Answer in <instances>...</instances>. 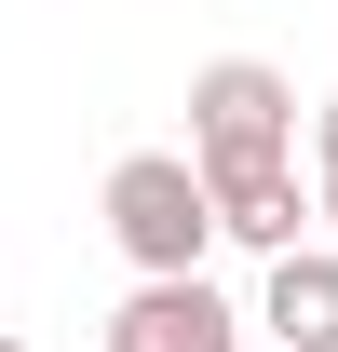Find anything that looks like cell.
<instances>
[{
  "instance_id": "5b68a950",
  "label": "cell",
  "mask_w": 338,
  "mask_h": 352,
  "mask_svg": "<svg viewBox=\"0 0 338 352\" xmlns=\"http://www.w3.org/2000/svg\"><path fill=\"white\" fill-rule=\"evenodd\" d=\"M311 163H325V176H311V217H325V244H338V95L311 109Z\"/></svg>"
},
{
  "instance_id": "277c9868",
  "label": "cell",
  "mask_w": 338,
  "mask_h": 352,
  "mask_svg": "<svg viewBox=\"0 0 338 352\" xmlns=\"http://www.w3.org/2000/svg\"><path fill=\"white\" fill-rule=\"evenodd\" d=\"M244 325H257L271 352H338V244H284Z\"/></svg>"
},
{
  "instance_id": "7a4b0ae2",
  "label": "cell",
  "mask_w": 338,
  "mask_h": 352,
  "mask_svg": "<svg viewBox=\"0 0 338 352\" xmlns=\"http://www.w3.org/2000/svg\"><path fill=\"white\" fill-rule=\"evenodd\" d=\"M109 244L135 271H203L216 258V204L190 176V149H122L109 163Z\"/></svg>"
},
{
  "instance_id": "3957f363",
  "label": "cell",
  "mask_w": 338,
  "mask_h": 352,
  "mask_svg": "<svg viewBox=\"0 0 338 352\" xmlns=\"http://www.w3.org/2000/svg\"><path fill=\"white\" fill-rule=\"evenodd\" d=\"M257 325L216 298L203 271H135V298L109 311V352H244Z\"/></svg>"
},
{
  "instance_id": "8992f818",
  "label": "cell",
  "mask_w": 338,
  "mask_h": 352,
  "mask_svg": "<svg viewBox=\"0 0 338 352\" xmlns=\"http://www.w3.org/2000/svg\"><path fill=\"white\" fill-rule=\"evenodd\" d=\"M0 352H27V339H14V325H0Z\"/></svg>"
},
{
  "instance_id": "6da1fadb",
  "label": "cell",
  "mask_w": 338,
  "mask_h": 352,
  "mask_svg": "<svg viewBox=\"0 0 338 352\" xmlns=\"http://www.w3.org/2000/svg\"><path fill=\"white\" fill-rule=\"evenodd\" d=\"M190 176L216 204V244L284 258L311 244V190H297V82L271 54H216L190 82Z\"/></svg>"
}]
</instances>
